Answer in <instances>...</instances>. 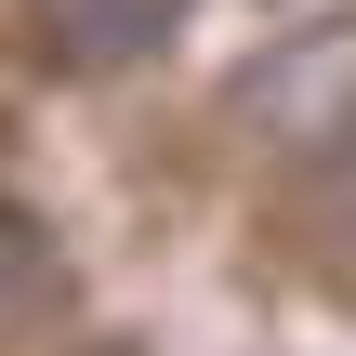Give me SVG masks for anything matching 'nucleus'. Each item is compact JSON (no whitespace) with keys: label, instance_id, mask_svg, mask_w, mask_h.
Returning a JSON list of instances; mask_svg holds the SVG:
<instances>
[{"label":"nucleus","instance_id":"1","mask_svg":"<svg viewBox=\"0 0 356 356\" xmlns=\"http://www.w3.org/2000/svg\"><path fill=\"white\" fill-rule=\"evenodd\" d=\"M225 119H238L277 172L330 159L356 132V13H304V26L251 40V53L225 66Z\"/></svg>","mask_w":356,"mask_h":356},{"label":"nucleus","instance_id":"2","mask_svg":"<svg viewBox=\"0 0 356 356\" xmlns=\"http://www.w3.org/2000/svg\"><path fill=\"white\" fill-rule=\"evenodd\" d=\"M185 13H198V0H53L40 40H53L66 66H132V53H159Z\"/></svg>","mask_w":356,"mask_h":356},{"label":"nucleus","instance_id":"3","mask_svg":"<svg viewBox=\"0 0 356 356\" xmlns=\"http://www.w3.org/2000/svg\"><path fill=\"white\" fill-rule=\"evenodd\" d=\"M53 277H66V264H53V238L0 198V330H13V317H40V304H53Z\"/></svg>","mask_w":356,"mask_h":356},{"label":"nucleus","instance_id":"4","mask_svg":"<svg viewBox=\"0 0 356 356\" xmlns=\"http://www.w3.org/2000/svg\"><path fill=\"white\" fill-rule=\"evenodd\" d=\"M79 356H132V343H79Z\"/></svg>","mask_w":356,"mask_h":356}]
</instances>
